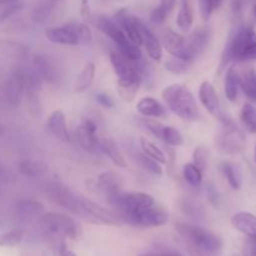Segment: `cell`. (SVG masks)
Segmentation results:
<instances>
[{
    "mask_svg": "<svg viewBox=\"0 0 256 256\" xmlns=\"http://www.w3.org/2000/svg\"><path fill=\"white\" fill-rule=\"evenodd\" d=\"M256 60V32L252 26H238L230 34L222 52L220 69L228 66L230 62H252Z\"/></svg>",
    "mask_w": 256,
    "mask_h": 256,
    "instance_id": "cell-2",
    "label": "cell"
},
{
    "mask_svg": "<svg viewBox=\"0 0 256 256\" xmlns=\"http://www.w3.org/2000/svg\"><path fill=\"white\" fill-rule=\"evenodd\" d=\"M99 149L114 162L116 166L119 168H125L126 166V162H125L124 155L122 154L120 149L118 148V145L115 144L114 140L109 139V138H105L102 142H99Z\"/></svg>",
    "mask_w": 256,
    "mask_h": 256,
    "instance_id": "cell-27",
    "label": "cell"
},
{
    "mask_svg": "<svg viewBox=\"0 0 256 256\" xmlns=\"http://www.w3.org/2000/svg\"><path fill=\"white\" fill-rule=\"evenodd\" d=\"M2 92L8 104L12 108L19 106L22 102V96L25 92L24 82H22V74H20L19 68L12 70L9 74L8 79L5 80Z\"/></svg>",
    "mask_w": 256,
    "mask_h": 256,
    "instance_id": "cell-13",
    "label": "cell"
},
{
    "mask_svg": "<svg viewBox=\"0 0 256 256\" xmlns=\"http://www.w3.org/2000/svg\"><path fill=\"white\" fill-rule=\"evenodd\" d=\"M222 0H199L200 14L205 22H208L212 12L222 5Z\"/></svg>",
    "mask_w": 256,
    "mask_h": 256,
    "instance_id": "cell-41",
    "label": "cell"
},
{
    "mask_svg": "<svg viewBox=\"0 0 256 256\" xmlns=\"http://www.w3.org/2000/svg\"><path fill=\"white\" fill-rule=\"evenodd\" d=\"M162 44L172 56L182 59L185 48V38L172 29L165 30L162 34Z\"/></svg>",
    "mask_w": 256,
    "mask_h": 256,
    "instance_id": "cell-21",
    "label": "cell"
},
{
    "mask_svg": "<svg viewBox=\"0 0 256 256\" xmlns=\"http://www.w3.org/2000/svg\"><path fill=\"white\" fill-rule=\"evenodd\" d=\"M172 256H184V255H182V254H180V252H172Z\"/></svg>",
    "mask_w": 256,
    "mask_h": 256,
    "instance_id": "cell-52",
    "label": "cell"
},
{
    "mask_svg": "<svg viewBox=\"0 0 256 256\" xmlns=\"http://www.w3.org/2000/svg\"><path fill=\"white\" fill-rule=\"evenodd\" d=\"M86 186L95 194H102L108 198L122 192V178L118 172L109 170L102 172L95 179L86 182Z\"/></svg>",
    "mask_w": 256,
    "mask_h": 256,
    "instance_id": "cell-11",
    "label": "cell"
},
{
    "mask_svg": "<svg viewBox=\"0 0 256 256\" xmlns=\"http://www.w3.org/2000/svg\"><path fill=\"white\" fill-rule=\"evenodd\" d=\"M110 62L118 75V82L140 86L142 76L146 72L145 65L142 60H132L122 55L118 49L110 50Z\"/></svg>",
    "mask_w": 256,
    "mask_h": 256,
    "instance_id": "cell-5",
    "label": "cell"
},
{
    "mask_svg": "<svg viewBox=\"0 0 256 256\" xmlns=\"http://www.w3.org/2000/svg\"><path fill=\"white\" fill-rule=\"evenodd\" d=\"M192 164L196 168H199L202 172L206 170L208 168V152L205 150V148L199 146L194 150L192 152Z\"/></svg>",
    "mask_w": 256,
    "mask_h": 256,
    "instance_id": "cell-42",
    "label": "cell"
},
{
    "mask_svg": "<svg viewBox=\"0 0 256 256\" xmlns=\"http://www.w3.org/2000/svg\"><path fill=\"white\" fill-rule=\"evenodd\" d=\"M20 2V0H0V5H9V4H14V2Z\"/></svg>",
    "mask_w": 256,
    "mask_h": 256,
    "instance_id": "cell-51",
    "label": "cell"
},
{
    "mask_svg": "<svg viewBox=\"0 0 256 256\" xmlns=\"http://www.w3.org/2000/svg\"><path fill=\"white\" fill-rule=\"evenodd\" d=\"M210 40H212V30L209 28L200 26L195 29L189 36L185 38V48L182 59L192 62L205 52Z\"/></svg>",
    "mask_w": 256,
    "mask_h": 256,
    "instance_id": "cell-10",
    "label": "cell"
},
{
    "mask_svg": "<svg viewBox=\"0 0 256 256\" xmlns=\"http://www.w3.org/2000/svg\"><path fill=\"white\" fill-rule=\"evenodd\" d=\"M22 6H24V4H22V2H14V4L5 5V6L2 8V12H0V22H5L6 19L12 18V15L16 14L18 12H20V10H22Z\"/></svg>",
    "mask_w": 256,
    "mask_h": 256,
    "instance_id": "cell-45",
    "label": "cell"
},
{
    "mask_svg": "<svg viewBox=\"0 0 256 256\" xmlns=\"http://www.w3.org/2000/svg\"><path fill=\"white\" fill-rule=\"evenodd\" d=\"M95 64L94 62H89L85 64V66L82 68V72H79V75L76 76L74 84V90L76 92H84L85 90L89 89L92 86V82H94L95 78Z\"/></svg>",
    "mask_w": 256,
    "mask_h": 256,
    "instance_id": "cell-28",
    "label": "cell"
},
{
    "mask_svg": "<svg viewBox=\"0 0 256 256\" xmlns=\"http://www.w3.org/2000/svg\"><path fill=\"white\" fill-rule=\"evenodd\" d=\"M136 109L145 118H162L165 116V109L156 99L152 96L142 98L138 102Z\"/></svg>",
    "mask_w": 256,
    "mask_h": 256,
    "instance_id": "cell-25",
    "label": "cell"
},
{
    "mask_svg": "<svg viewBox=\"0 0 256 256\" xmlns=\"http://www.w3.org/2000/svg\"><path fill=\"white\" fill-rule=\"evenodd\" d=\"M40 225L46 234L58 238L79 239L82 235V229L72 218L62 212H44L39 219Z\"/></svg>",
    "mask_w": 256,
    "mask_h": 256,
    "instance_id": "cell-6",
    "label": "cell"
},
{
    "mask_svg": "<svg viewBox=\"0 0 256 256\" xmlns=\"http://www.w3.org/2000/svg\"><path fill=\"white\" fill-rule=\"evenodd\" d=\"M95 100L98 102V104L102 105V108H106V109H112L115 106V102L110 95H108L106 92H96L94 95Z\"/></svg>",
    "mask_w": 256,
    "mask_h": 256,
    "instance_id": "cell-46",
    "label": "cell"
},
{
    "mask_svg": "<svg viewBox=\"0 0 256 256\" xmlns=\"http://www.w3.org/2000/svg\"><path fill=\"white\" fill-rule=\"evenodd\" d=\"M92 24L104 32L108 38L115 42L118 46V50L125 55L126 58L132 60H142V52L140 50L139 45L132 42V40L128 38V35L122 32V28L118 25V22L114 19L105 16V15H98V16L92 18Z\"/></svg>",
    "mask_w": 256,
    "mask_h": 256,
    "instance_id": "cell-4",
    "label": "cell"
},
{
    "mask_svg": "<svg viewBox=\"0 0 256 256\" xmlns=\"http://www.w3.org/2000/svg\"><path fill=\"white\" fill-rule=\"evenodd\" d=\"M122 222L139 228H158L162 226L169 222V214L162 208L154 205L144 208L142 210L132 212L122 218Z\"/></svg>",
    "mask_w": 256,
    "mask_h": 256,
    "instance_id": "cell-9",
    "label": "cell"
},
{
    "mask_svg": "<svg viewBox=\"0 0 256 256\" xmlns=\"http://www.w3.org/2000/svg\"><path fill=\"white\" fill-rule=\"evenodd\" d=\"M162 140L166 142L168 145H170V146H180V145L182 144V132L178 129H175V128L166 126V125H165Z\"/></svg>",
    "mask_w": 256,
    "mask_h": 256,
    "instance_id": "cell-39",
    "label": "cell"
},
{
    "mask_svg": "<svg viewBox=\"0 0 256 256\" xmlns=\"http://www.w3.org/2000/svg\"><path fill=\"white\" fill-rule=\"evenodd\" d=\"M48 129L49 132L60 142H68L72 140L69 132H68L66 118L62 110H54L48 120Z\"/></svg>",
    "mask_w": 256,
    "mask_h": 256,
    "instance_id": "cell-18",
    "label": "cell"
},
{
    "mask_svg": "<svg viewBox=\"0 0 256 256\" xmlns=\"http://www.w3.org/2000/svg\"><path fill=\"white\" fill-rule=\"evenodd\" d=\"M162 99L174 114L186 122H198L200 112L192 92L182 84H172L162 90Z\"/></svg>",
    "mask_w": 256,
    "mask_h": 256,
    "instance_id": "cell-3",
    "label": "cell"
},
{
    "mask_svg": "<svg viewBox=\"0 0 256 256\" xmlns=\"http://www.w3.org/2000/svg\"><path fill=\"white\" fill-rule=\"evenodd\" d=\"M178 0H160V4L150 14V20L155 24L165 22L170 12L174 10Z\"/></svg>",
    "mask_w": 256,
    "mask_h": 256,
    "instance_id": "cell-31",
    "label": "cell"
},
{
    "mask_svg": "<svg viewBox=\"0 0 256 256\" xmlns=\"http://www.w3.org/2000/svg\"><path fill=\"white\" fill-rule=\"evenodd\" d=\"M252 10H254V14H255V16H256V0H255V2H254V6H252Z\"/></svg>",
    "mask_w": 256,
    "mask_h": 256,
    "instance_id": "cell-53",
    "label": "cell"
},
{
    "mask_svg": "<svg viewBox=\"0 0 256 256\" xmlns=\"http://www.w3.org/2000/svg\"><path fill=\"white\" fill-rule=\"evenodd\" d=\"M56 252H58V255H59V256H76L74 254V252H72V250L69 249V248L66 246V244H65L62 240L59 242V245H58Z\"/></svg>",
    "mask_w": 256,
    "mask_h": 256,
    "instance_id": "cell-49",
    "label": "cell"
},
{
    "mask_svg": "<svg viewBox=\"0 0 256 256\" xmlns=\"http://www.w3.org/2000/svg\"><path fill=\"white\" fill-rule=\"evenodd\" d=\"M190 65H192V62L176 56H172V59H169L165 62L166 70L172 72V74H185V72H188L190 70Z\"/></svg>",
    "mask_w": 256,
    "mask_h": 256,
    "instance_id": "cell-37",
    "label": "cell"
},
{
    "mask_svg": "<svg viewBox=\"0 0 256 256\" xmlns=\"http://www.w3.org/2000/svg\"><path fill=\"white\" fill-rule=\"evenodd\" d=\"M240 89L250 100L256 102V70L254 68H245L239 74Z\"/></svg>",
    "mask_w": 256,
    "mask_h": 256,
    "instance_id": "cell-26",
    "label": "cell"
},
{
    "mask_svg": "<svg viewBox=\"0 0 256 256\" xmlns=\"http://www.w3.org/2000/svg\"><path fill=\"white\" fill-rule=\"evenodd\" d=\"M19 172L28 178L42 176L49 170V164L40 159H25L19 164Z\"/></svg>",
    "mask_w": 256,
    "mask_h": 256,
    "instance_id": "cell-24",
    "label": "cell"
},
{
    "mask_svg": "<svg viewBox=\"0 0 256 256\" xmlns=\"http://www.w3.org/2000/svg\"><path fill=\"white\" fill-rule=\"evenodd\" d=\"M255 160H256V148H255Z\"/></svg>",
    "mask_w": 256,
    "mask_h": 256,
    "instance_id": "cell-54",
    "label": "cell"
},
{
    "mask_svg": "<svg viewBox=\"0 0 256 256\" xmlns=\"http://www.w3.org/2000/svg\"><path fill=\"white\" fill-rule=\"evenodd\" d=\"M25 232L22 229H12L0 235V248H12L20 244L24 239Z\"/></svg>",
    "mask_w": 256,
    "mask_h": 256,
    "instance_id": "cell-36",
    "label": "cell"
},
{
    "mask_svg": "<svg viewBox=\"0 0 256 256\" xmlns=\"http://www.w3.org/2000/svg\"><path fill=\"white\" fill-rule=\"evenodd\" d=\"M199 99L202 102V104L204 105L205 109L212 114L214 116H216L218 119L222 116L224 112L220 109V100L219 96H218V92L215 90L214 85L210 82L205 80V82H202L199 88Z\"/></svg>",
    "mask_w": 256,
    "mask_h": 256,
    "instance_id": "cell-17",
    "label": "cell"
},
{
    "mask_svg": "<svg viewBox=\"0 0 256 256\" xmlns=\"http://www.w3.org/2000/svg\"><path fill=\"white\" fill-rule=\"evenodd\" d=\"M98 126L92 119H84L80 125H78L72 132L75 142L88 152H95L99 149L98 140Z\"/></svg>",
    "mask_w": 256,
    "mask_h": 256,
    "instance_id": "cell-12",
    "label": "cell"
},
{
    "mask_svg": "<svg viewBox=\"0 0 256 256\" xmlns=\"http://www.w3.org/2000/svg\"><path fill=\"white\" fill-rule=\"evenodd\" d=\"M138 160H139L140 165H142L146 172H149L150 174L156 175V176H160V175L162 174V168L160 166V162H158L156 160L149 158L148 155H145L144 152H139V154H138Z\"/></svg>",
    "mask_w": 256,
    "mask_h": 256,
    "instance_id": "cell-38",
    "label": "cell"
},
{
    "mask_svg": "<svg viewBox=\"0 0 256 256\" xmlns=\"http://www.w3.org/2000/svg\"><path fill=\"white\" fill-rule=\"evenodd\" d=\"M140 148H142V152H144L145 155H148V156L152 158V159L156 160L160 164L166 162V156H165L164 152H162L160 148H158L154 142L148 140L146 138H140Z\"/></svg>",
    "mask_w": 256,
    "mask_h": 256,
    "instance_id": "cell-33",
    "label": "cell"
},
{
    "mask_svg": "<svg viewBox=\"0 0 256 256\" xmlns=\"http://www.w3.org/2000/svg\"><path fill=\"white\" fill-rule=\"evenodd\" d=\"M242 256H256V236H248L242 246Z\"/></svg>",
    "mask_w": 256,
    "mask_h": 256,
    "instance_id": "cell-47",
    "label": "cell"
},
{
    "mask_svg": "<svg viewBox=\"0 0 256 256\" xmlns=\"http://www.w3.org/2000/svg\"><path fill=\"white\" fill-rule=\"evenodd\" d=\"M108 202L112 205L120 218L126 216L132 212L155 204L154 198L146 192H116L108 196Z\"/></svg>",
    "mask_w": 256,
    "mask_h": 256,
    "instance_id": "cell-7",
    "label": "cell"
},
{
    "mask_svg": "<svg viewBox=\"0 0 256 256\" xmlns=\"http://www.w3.org/2000/svg\"><path fill=\"white\" fill-rule=\"evenodd\" d=\"M45 36L49 42H55V44L62 45H78L79 39H78L76 32H75L74 22H69L62 26L49 28L45 30Z\"/></svg>",
    "mask_w": 256,
    "mask_h": 256,
    "instance_id": "cell-16",
    "label": "cell"
},
{
    "mask_svg": "<svg viewBox=\"0 0 256 256\" xmlns=\"http://www.w3.org/2000/svg\"><path fill=\"white\" fill-rule=\"evenodd\" d=\"M75 32H76L78 39L79 42H84V44H89L92 42V34L90 28L85 22H74Z\"/></svg>",
    "mask_w": 256,
    "mask_h": 256,
    "instance_id": "cell-43",
    "label": "cell"
},
{
    "mask_svg": "<svg viewBox=\"0 0 256 256\" xmlns=\"http://www.w3.org/2000/svg\"><path fill=\"white\" fill-rule=\"evenodd\" d=\"M115 22H118L120 28L122 29V32L128 35L130 40L132 42H135L136 45H142V30H140V24H142V20L139 18L134 16V15L130 14L128 10L122 9L115 14Z\"/></svg>",
    "mask_w": 256,
    "mask_h": 256,
    "instance_id": "cell-14",
    "label": "cell"
},
{
    "mask_svg": "<svg viewBox=\"0 0 256 256\" xmlns=\"http://www.w3.org/2000/svg\"><path fill=\"white\" fill-rule=\"evenodd\" d=\"M180 244L190 256H220L222 240L214 232L192 224L175 226Z\"/></svg>",
    "mask_w": 256,
    "mask_h": 256,
    "instance_id": "cell-1",
    "label": "cell"
},
{
    "mask_svg": "<svg viewBox=\"0 0 256 256\" xmlns=\"http://www.w3.org/2000/svg\"><path fill=\"white\" fill-rule=\"evenodd\" d=\"M140 30H142V45L145 46L148 55L155 62H160L162 58V46L160 40L142 22L140 24Z\"/></svg>",
    "mask_w": 256,
    "mask_h": 256,
    "instance_id": "cell-20",
    "label": "cell"
},
{
    "mask_svg": "<svg viewBox=\"0 0 256 256\" xmlns=\"http://www.w3.org/2000/svg\"><path fill=\"white\" fill-rule=\"evenodd\" d=\"M225 95H226L229 102H236L238 95H239V72H236L235 66H230L226 70V75H225Z\"/></svg>",
    "mask_w": 256,
    "mask_h": 256,
    "instance_id": "cell-29",
    "label": "cell"
},
{
    "mask_svg": "<svg viewBox=\"0 0 256 256\" xmlns=\"http://www.w3.org/2000/svg\"><path fill=\"white\" fill-rule=\"evenodd\" d=\"M16 212L22 219H40V216L44 214V205L38 200L22 199L18 202Z\"/></svg>",
    "mask_w": 256,
    "mask_h": 256,
    "instance_id": "cell-23",
    "label": "cell"
},
{
    "mask_svg": "<svg viewBox=\"0 0 256 256\" xmlns=\"http://www.w3.org/2000/svg\"><path fill=\"white\" fill-rule=\"evenodd\" d=\"M139 256H172V252H145V254H140Z\"/></svg>",
    "mask_w": 256,
    "mask_h": 256,
    "instance_id": "cell-50",
    "label": "cell"
},
{
    "mask_svg": "<svg viewBox=\"0 0 256 256\" xmlns=\"http://www.w3.org/2000/svg\"><path fill=\"white\" fill-rule=\"evenodd\" d=\"M182 174L184 179L186 180L188 184H190L194 188H199L202 182V172L199 168L195 166L192 162H188L182 168Z\"/></svg>",
    "mask_w": 256,
    "mask_h": 256,
    "instance_id": "cell-35",
    "label": "cell"
},
{
    "mask_svg": "<svg viewBox=\"0 0 256 256\" xmlns=\"http://www.w3.org/2000/svg\"><path fill=\"white\" fill-rule=\"evenodd\" d=\"M192 22H194V10H192V0H180L176 25L184 32H188L192 26Z\"/></svg>",
    "mask_w": 256,
    "mask_h": 256,
    "instance_id": "cell-30",
    "label": "cell"
},
{
    "mask_svg": "<svg viewBox=\"0 0 256 256\" xmlns=\"http://www.w3.org/2000/svg\"><path fill=\"white\" fill-rule=\"evenodd\" d=\"M0 52L10 59L26 62L30 59V49L28 45L9 39H0Z\"/></svg>",
    "mask_w": 256,
    "mask_h": 256,
    "instance_id": "cell-19",
    "label": "cell"
},
{
    "mask_svg": "<svg viewBox=\"0 0 256 256\" xmlns=\"http://www.w3.org/2000/svg\"><path fill=\"white\" fill-rule=\"evenodd\" d=\"M82 19H84L85 22H92V18H94V14H92V10H90L89 2H88V0H82Z\"/></svg>",
    "mask_w": 256,
    "mask_h": 256,
    "instance_id": "cell-48",
    "label": "cell"
},
{
    "mask_svg": "<svg viewBox=\"0 0 256 256\" xmlns=\"http://www.w3.org/2000/svg\"><path fill=\"white\" fill-rule=\"evenodd\" d=\"M138 90H139V86L118 82V92L125 102H132L135 99Z\"/></svg>",
    "mask_w": 256,
    "mask_h": 256,
    "instance_id": "cell-44",
    "label": "cell"
},
{
    "mask_svg": "<svg viewBox=\"0 0 256 256\" xmlns=\"http://www.w3.org/2000/svg\"><path fill=\"white\" fill-rule=\"evenodd\" d=\"M219 120L222 122V130L216 136V146L219 152L225 155L240 154L245 148L244 134L225 114Z\"/></svg>",
    "mask_w": 256,
    "mask_h": 256,
    "instance_id": "cell-8",
    "label": "cell"
},
{
    "mask_svg": "<svg viewBox=\"0 0 256 256\" xmlns=\"http://www.w3.org/2000/svg\"><path fill=\"white\" fill-rule=\"evenodd\" d=\"M232 224L238 232L246 236H256V215L248 212H236L232 218Z\"/></svg>",
    "mask_w": 256,
    "mask_h": 256,
    "instance_id": "cell-22",
    "label": "cell"
},
{
    "mask_svg": "<svg viewBox=\"0 0 256 256\" xmlns=\"http://www.w3.org/2000/svg\"><path fill=\"white\" fill-rule=\"evenodd\" d=\"M240 120L245 129L252 134H256V108L252 104H244L240 112Z\"/></svg>",
    "mask_w": 256,
    "mask_h": 256,
    "instance_id": "cell-34",
    "label": "cell"
},
{
    "mask_svg": "<svg viewBox=\"0 0 256 256\" xmlns=\"http://www.w3.org/2000/svg\"><path fill=\"white\" fill-rule=\"evenodd\" d=\"M220 169H222V172L224 174L225 179L228 180V182H229V185L232 189L239 190L240 188H242V175H240L239 169H238L232 162H222Z\"/></svg>",
    "mask_w": 256,
    "mask_h": 256,
    "instance_id": "cell-32",
    "label": "cell"
},
{
    "mask_svg": "<svg viewBox=\"0 0 256 256\" xmlns=\"http://www.w3.org/2000/svg\"><path fill=\"white\" fill-rule=\"evenodd\" d=\"M26 94L28 110L34 116H39L42 114V102H40V92H25Z\"/></svg>",
    "mask_w": 256,
    "mask_h": 256,
    "instance_id": "cell-40",
    "label": "cell"
},
{
    "mask_svg": "<svg viewBox=\"0 0 256 256\" xmlns=\"http://www.w3.org/2000/svg\"><path fill=\"white\" fill-rule=\"evenodd\" d=\"M42 82L52 84L58 80V68L52 58L44 54H34L32 56V65Z\"/></svg>",
    "mask_w": 256,
    "mask_h": 256,
    "instance_id": "cell-15",
    "label": "cell"
}]
</instances>
